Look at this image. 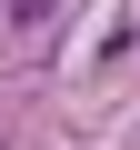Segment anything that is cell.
<instances>
[{"mask_svg":"<svg viewBox=\"0 0 140 150\" xmlns=\"http://www.w3.org/2000/svg\"><path fill=\"white\" fill-rule=\"evenodd\" d=\"M50 10H60V0H10V20H20V30H40Z\"/></svg>","mask_w":140,"mask_h":150,"instance_id":"1","label":"cell"}]
</instances>
